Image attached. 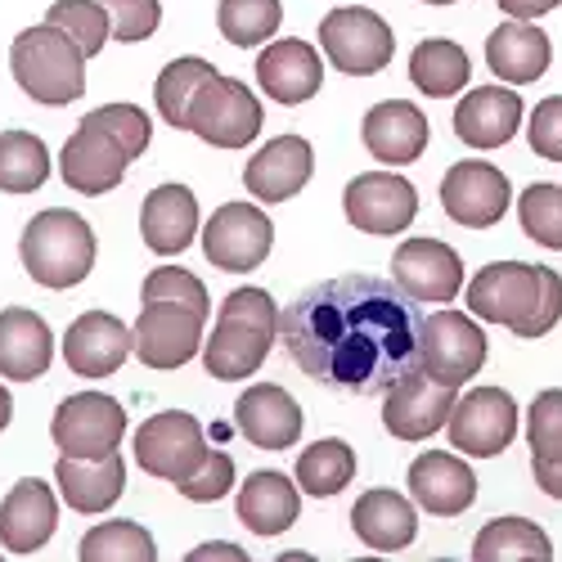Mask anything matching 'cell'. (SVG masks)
I'll use <instances>...</instances> for the list:
<instances>
[{"instance_id": "11", "label": "cell", "mask_w": 562, "mask_h": 562, "mask_svg": "<svg viewBox=\"0 0 562 562\" xmlns=\"http://www.w3.org/2000/svg\"><path fill=\"white\" fill-rule=\"evenodd\" d=\"M270 244H274V225L252 203H225L203 225V257L229 274L257 270L270 257Z\"/></svg>"}, {"instance_id": "31", "label": "cell", "mask_w": 562, "mask_h": 562, "mask_svg": "<svg viewBox=\"0 0 562 562\" xmlns=\"http://www.w3.org/2000/svg\"><path fill=\"white\" fill-rule=\"evenodd\" d=\"M549 59H553L549 36H544L536 23H527V19L499 23V27L491 32V41H486V64H491V72H495L499 81H508V86H531V81H540V77L549 72Z\"/></svg>"}, {"instance_id": "46", "label": "cell", "mask_w": 562, "mask_h": 562, "mask_svg": "<svg viewBox=\"0 0 562 562\" xmlns=\"http://www.w3.org/2000/svg\"><path fill=\"white\" fill-rule=\"evenodd\" d=\"M176 491H180L184 499H194V504H212V499L229 495V491H234V459H229L225 450H207V459L199 463V473L184 477Z\"/></svg>"}, {"instance_id": "42", "label": "cell", "mask_w": 562, "mask_h": 562, "mask_svg": "<svg viewBox=\"0 0 562 562\" xmlns=\"http://www.w3.org/2000/svg\"><path fill=\"white\" fill-rule=\"evenodd\" d=\"M139 302H180V306H190L199 315L212 311V297L203 289V279L190 274L184 266H158L149 279H145V289H139Z\"/></svg>"}, {"instance_id": "15", "label": "cell", "mask_w": 562, "mask_h": 562, "mask_svg": "<svg viewBox=\"0 0 562 562\" xmlns=\"http://www.w3.org/2000/svg\"><path fill=\"white\" fill-rule=\"evenodd\" d=\"M508 176L482 158H463L446 171L441 180V207L454 225H468V229H486L495 225L504 212H508Z\"/></svg>"}, {"instance_id": "47", "label": "cell", "mask_w": 562, "mask_h": 562, "mask_svg": "<svg viewBox=\"0 0 562 562\" xmlns=\"http://www.w3.org/2000/svg\"><path fill=\"white\" fill-rule=\"evenodd\" d=\"M527 139H531V149L549 162H562V95L553 100H540L531 122H527Z\"/></svg>"}, {"instance_id": "3", "label": "cell", "mask_w": 562, "mask_h": 562, "mask_svg": "<svg viewBox=\"0 0 562 562\" xmlns=\"http://www.w3.org/2000/svg\"><path fill=\"white\" fill-rule=\"evenodd\" d=\"M274 334H279V315H274L270 293H261V289L229 293L225 306H221L216 329L203 347L207 373L221 383L252 379V373L266 364L270 347H274Z\"/></svg>"}, {"instance_id": "20", "label": "cell", "mask_w": 562, "mask_h": 562, "mask_svg": "<svg viewBox=\"0 0 562 562\" xmlns=\"http://www.w3.org/2000/svg\"><path fill=\"white\" fill-rule=\"evenodd\" d=\"M409 495L424 513L437 518H459L477 499V477L459 454L450 450H424L409 463Z\"/></svg>"}, {"instance_id": "32", "label": "cell", "mask_w": 562, "mask_h": 562, "mask_svg": "<svg viewBox=\"0 0 562 562\" xmlns=\"http://www.w3.org/2000/svg\"><path fill=\"white\" fill-rule=\"evenodd\" d=\"M297 513H302V495L284 473L261 468L239 486V522L252 536H284L297 522Z\"/></svg>"}, {"instance_id": "51", "label": "cell", "mask_w": 562, "mask_h": 562, "mask_svg": "<svg viewBox=\"0 0 562 562\" xmlns=\"http://www.w3.org/2000/svg\"><path fill=\"white\" fill-rule=\"evenodd\" d=\"M10 418H14V401H10V392L0 387V432L10 428Z\"/></svg>"}, {"instance_id": "34", "label": "cell", "mask_w": 562, "mask_h": 562, "mask_svg": "<svg viewBox=\"0 0 562 562\" xmlns=\"http://www.w3.org/2000/svg\"><path fill=\"white\" fill-rule=\"evenodd\" d=\"M473 558L477 562H549L553 558V544L527 518H495L491 527L477 531Z\"/></svg>"}, {"instance_id": "33", "label": "cell", "mask_w": 562, "mask_h": 562, "mask_svg": "<svg viewBox=\"0 0 562 562\" xmlns=\"http://www.w3.org/2000/svg\"><path fill=\"white\" fill-rule=\"evenodd\" d=\"M468 72H473V64H468V55L446 36H432L424 45H414V55H409V81L432 100L459 95V90L468 86Z\"/></svg>"}, {"instance_id": "50", "label": "cell", "mask_w": 562, "mask_h": 562, "mask_svg": "<svg viewBox=\"0 0 562 562\" xmlns=\"http://www.w3.org/2000/svg\"><path fill=\"white\" fill-rule=\"evenodd\" d=\"M212 558H225V562H248L244 549H234V544H203L190 553V562H212Z\"/></svg>"}, {"instance_id": "19", "label": "cell", "mask_w": 562, "mask_h": 562, "mask_svg": "<svg viewBox=\"0 0 562 562\" xmlns=\"http://www.w3.org/2000/svg\"><path fill=\"white\" fill-rule=\"evenodd\" d=\"M131 347H135V334L109 311H86L64 334V360L81 379H109V373H117Z\"/></svg>"}, {"instance_id": "37", "label": "cell", "mask_w": 562, "mask_h": 562, "mask_svg": "<svg viewBox=\"0 0 562 562\" xmlns=\"http://www.w3.org/2000/svg\"><path fill=\"white\" fill-rule=\"evenodd\" d=\"M356 477V454L347 441L329 437V441H315L297 454V482L311 499H329L338 495L347 482Z\"/></svg>"}, {"instance_id": "4", "label": "cell", "mask_w": 562, "mask_h": 562, "mask_svg": "<svg viewBox=\"0 0 562 562\" xmlns=\"http://www.w3.org/2000/svg\"><path fill=\"white\" fill-rule=\"evenodd\" d=\"M10 68L36 104H72L86 90V50L55 23L23 27L10 45Z\"/></svg>"}, {"instance_id": "30", "label": "cell", "mask_w": 562, "mask_h": 562, "mask_svg": "<svg viewBox=\"0 0 562 562\" xmlns=\"http://www.w3.org/2000/svg\"><path fill=\"white\" fill-rule=\"evenodd\" d=\"M55 477H59V495L72 513H109L126 491V463H122L117 450L104 454V459L59 454Z\"/></svg>"}, {"instance_id": "18", "label": "cell", "mask_w": 562, "mask_h": 562, "mask_svg": "<svg viewBox=\"0 0 562 562\" xmlns=\"http://www.w3.org/2000/svg\"><path fill=\"white\" fill-rule=\"evenodd\" d=\"M392 279L414 302H454L463 289V257L441 239H409L392 257Z\"/></svg>"}, {"instance_id": "26", "label": "cell", "mask_w": 562, "mask_h": 562, "mask_svg": "<svg viewBox=\"0 0 562 562\" xmlns=\"http://www.w3.org/2000/svg\"><path fill=\"white\" fill-rule=\"evenodd\" d=\"M360 135H364V149L379 162L405 167V162H418V154L428 149V117L409 100H387L369 109Z\"/></svg>"}, {"instance_id": "6", "label": "cell", "mask_w": 562, "mask_h": 562, "mask_svg": "<svg viewBox=\"0 0 562 562\" xmlns=\"http://www.w3.org/2000/svg\"><path fill=\"white\" fill-rule=\"evenodd\" d=\"M482 364H486V334L473 324V315H459V311L424 315L418 369H428L446 387H463V383L477 379Z\"/></svg>"}, {"instance_id": "21", "label": "cell", "mask_w": 562, "mask_h": 562, "mask_svg": "<svg viewBox=\"0 0 562 562\" xmlns=\"http://www.w3.org/2000/svg\"><path fill=\"white\" fill-rule=\"evenodd\" d=\"M522 126V100L513 86H477L454 109V135L468 149H499Z\"/></svg>"}, {"instance_id": "36", "label": "cell", "mask_w": 562, "mask_h": 562, "mask_svg": "<svg viewBox=\"0 0 562 562\" xmlns=\"http://www.w3.org/2000/svg\"><path fill=\"white\" fill-rule=\"evenodd\" d=\"M50 180V149L32 131H5L0 135V190L5 194H32Z\"/></svg>"}, {"instance_id": "12", "label": "cell", "mask_w": 562, "mask_h": 562, "mask_svg": "<svg viewBox=\"0 0 562 562\" xmlns=\"http://www.w3.org/2000/svg\"><path fill=\"white\" fill-rule=\"evenodd\" d=\"M55 446L59 454H72V459H104L122 446L126 437V409L113 401V396H100V392H77L59 405L55 414Z\"/></svg>"}, {"instance_id": "22", "label": "cell", "mask_w": 562, "mask_h": 562, "mask_svg": "<svg viewBox=\"0 0 562 562\" xmlns=\"http://www.w3.org/2000/svg\"><path fill=\"white\" fill-rule=\"evenodd\" d=\"M55 527H59V499L45 482L27 477L0 499V544L10 553L27 558V553L45 549Z\"/></svg>"}, {"instance_id": "23", "label": "cell", "mask_w": 562, "mask_h": 562, "mask_svg": "<svg viewBox=\"0 0 562 562\" xmlns=\"http://www.w3.org/2000/svg\"><path fill=\"white\" fill-rule=\"evenodd\" d=\"M257 81H261V90H266L274 104L297 109V104H306L315 90H319L324 64L315 55V45L289 36V41L266 45V50L257 55Z\"/></svg>"}, {"instance_id": "17", "label": "cell", "mask_w": 562, "mask_h": 562, "mask_svg": "<svg viewBox=\"0 0 562 562\" xmlns=\"http://www.w3.org/2000/svg\"><path fill=\"white\" fill-rule=\"evenodd\" d=\"M342 207H347V221L364 234H401L418 216V190L401 176L364 171L347 184Z\"/></svg>"}, {"instance_id": "2", "label": "cell", "mask_w": 562, "mask_h": 562, "mask_svg": "<svg viewBox=\"0 0 562 562\" xmlns=\"http://www.w3.org/2000/svg\"><path fill=\"white\" fill-rule=\"evenodd\" d=\"M468 311L518 338H544L562 319V274L553 266L495 261L468 284Z\"/></svg>"}, {"instance_id": "16", "label": "cell", "mask_w": 562, "mask_h": 562, "mask_svg": "<svg viewBox=\"0 0 562 562\" xmlns=\"http://www.w3.org/2000/svg\"><path fill=\"white\" fill-rule=\"evenodd\" d=\"M131 162L135 158L117 145V139L109 131H100V126H90V122H81L68 135V145L59 149L64 184H68V190H77V194H86V199H100V194L117 190Z\"/></svg>"}, {"instance_id": "5", "label": "cell", "mask_w": 562, "mask_h": 562, "mask_svg": "<svg viewBox=\"0 0 562 562\" xmlns=\"http://www.w3.org/2000/svg\"><path fill=\"white\" fill-rule=\"evenodd\" d=\"M19 257L41 289H77L95 270V229L64 207L36 212L23 229Z\"/></svg>"}, {"instance_id": "10", "label": "cell", "mask_w": 562, "mask_h": 562, "mask_svg": "<svg viewBox=\"0 0 562 562\" xmlns=\"http://www.w3.org/2000/svg\"><path fill=\"white\" fill-rule=\"evenodd\" d=\"M319 45L347 77H373L392 64V27L373 10H334L319 23Z\"/></svg>"}, {"instance_id": "40", "label": "cell", "mask_w": 562, "mask_h": 562, "mask_svg": "<svg viewBox=\"0 0 562 562\" xmlns=\"http://www.w3.org/2000/svg\"><path fill=\"white\" fill-rule=\"evenodd\" d=\"M45 23L64 27V32L81 45V50H86V59H95V55L104 50L109 32H113L104 0H55V5L45 10Z\"/></svg>"}, {"instance_id": "49", "label": "cell", "mask_w": 562, "mask_h": 562, "mask_svg": "<svg viewBox=\"0 0 562 562\" xmlns=\"http://www.w3.org/2000/svg\"><path fill=\"white\" fill-rule=\"evenodd\" d=\"M531 477H536V486H540L549 499H562V459H558V463L531 459Z\"/></svg>"}, {"instance_id": "24", "label": "cell", "mask_w": 562, "mask_h": 562, "mask_svg": "<svg viewBox=\"0 0 562 562\" xmlns=\"http://www.w3.org/2000/svg\"><path fill=\"white\" fill-rule=\"evenodd\" d=\"M315 171V154L302 135H279L261 154H252L244 184L252 190V199L261 203H289L293 194L306 190V180Z\"/></svg>"}, {"instance_id": "27", "label": "cell", "mask_w": 562, "mask_h": 562, "mask_svg": "<svg viewBox=\"0 0 562 562\" xmlns=\"http://www.w3.org/2000/svg\"><path fill=\"white\" fill-rule=\"evenodd\" d=\"M139 234H145L149 252L158 257H180L199 239V199L184 184H162L139 207Z\"/></svg>"}, {"instance_id": "14", "label": "cell", "mask_w": 562, "mask_h": 562, "mask_svg": "<svg viewBox=\"0 0 562 562\" xmlns=\"http://www.w3.org/2000/svg\"><path fill=\"white\" fill-rule=\"evenodd\" d=\"M446 428L459 454L491 459V454H504L508 441L518 437V405H513L504 387H473L463 401H454Z\"/></svg>"}, {"instance_id": "39", "label": "cell", "mask_w": 562, "mask_h": 562, "mask_svg": "<svg viewBox=\"0 0 562 562\" xmlns=\"http://www.w3.org/2000/svg\"><path fill=\"white\" fill-rule=\"evenodd\" d=\"M279 23H284V5L279 0H221L216 10V27L229 45H266Z\"/></svg>"}, {"instance_id": "25", "label": "cell", "mask_w": 562, "mask_h": 562, "mask_svg": "<svg viewBox=\"0 0 562 562\" xmlns=\"http://www.w3.org/2000/svg\"><path fill=\"white\" fill-rule=\"evenodd\" d=\"M234 424L257 450H289L302 437V409L284 387L257 383L234 405Z\"/></svg>"}, {"instance_id": "52", "label": "cell", "mask_w": 562, "mask_h": 562, "mask_svg": "<svg viewBox=\"0 0 562 562\" xmlns=\"http://www.w3.org/2000/svg\"><path fill=\"white\" fill-rule=\"evenodd\" d=\"M428 5H454V0H428Z\"/></svg>"}, {"instance_id": "8", "label": "cell", "mask_w": 562, "mask_h": 562, "mask_svg": "<svg viewBox=\"0 0 562 562\" xmlns=\"http://www.w3.org/2000/svg\"><path fill=\"white\" fill-rule=\"evenodd\" d=\"M190 131L203 139V145L244 149L261 131V104H257V95L244 81L216 72L190 104Z\"/></svg>"}, {"instance_id": "7", "label": "cell", "mask_w": 562, "mask_h": 562, "mask_svg": "<svg viewBox=\"0 0 562 562\" xmlns=\"http://www.w3.org/2000/svg\"><path fill=\"white\" fill-rule=\"evenodd\" d=\"M207 459V441H203V424L184 409H167L139 424L135 432V463L145 468L149 477L162 482H184L199 473V463Z\"/></svg>"}, {"instance_id": "35", "label": "cell", "mask_w": 562, "mask_h": 562, "mask_svg": "<svg viewBox=\"0 0 562 562\" xmlns=\"http://www.w3.org/2000/svg\"><path fill=\"white\" fill-rule=\"evenodd\" d=\"M216 77V68L207 59H194V55H184V59H171L154 86V100H158V113L167 117V126L176 131H190V104L194 95Z\"/></svg>"}, {"instance_id": "43", "label": "cell", "mask_w": 562, "mask_h": 562, "mask_svg": "<svg viewBox=\"0 0 562 562\" xmlns=\"http://www.w3.org/2000/svg\"><path fill=\"white\" fill-rule=\"evenodd\" d=\"M527 441H531V459H544V463L562 459V387H549L536 396L527 414Z\"/></svg>"}, {"instance_id": "13", "label": "cell", "mask_w": 562, "mask_h": 562, "mask_svg": "<svg viewBox=\"0 0 562 562\" xmlns=\"http://www.w3.org/2000/svg\"><path fill=\"white\" fill-rule=\"evenodd\" d=\"M203 319L199 311L180 306V302H145L135 319V356L149 369H180L190 364L203 347Z\"/></svg>"}, {"instance_id": "41", "label": "cell", "mask_w": 562, "mask_h": 562, "mask_svg": "<svg viewBox=\"0 0 562 562\" xmlns=\"http://www.w3.org/2000/svg\"><path fill=\"white\" fill-rule=\"evenodd\" d=\"M518 221L540 248H562V184H531L518 199Z\"/></svg>"}, {"instance_id": "28", "label": "cell", "mask_w": 562, "mask_h": 562, "mask_svg": "<svg viewBox=\"0 0 562 562\" xmlns=\"http://www.w3.org/2000/svg\"><path fill=\"white\" fill-rule=\"evenodd\" d=\"M55 360L50 324L27 306L0 311V373L14 383H36Z\"/></svg>"}, {"instance_id": "29", "label": "cell", "mask_w": 562, "mask_h": 562, "mask_svg": "<svg viewBox=\"0 0 562 562\" xmlns=\"http://www.w3.org/2000/svg\"><path fill=\"white\" fill-rule=\"evenodd\" d=\"M351 531L360 536L364 549L373 553H401L414 544L418 536V513L405 495L379 486V491H364L351 508Z\"/></svg>"}, {"instance_id": "48", "label": "cell", "mask_w": 562, "mask_h": 562, "mask_svg": "<svg viewBox=\"0 0 562 562\" xmlns=\"http://www.w3.org/2000/svg\"><path fill=\"white\" fill-rule=\"evenodd\" d=\"M495 5L508 14V19H540V14H549V10H558L562 0H495Z\"/></svg>"}, {"instance_id": "9", "label": "cell", "mask_w": 562, "mask_h": 562, "mask_svg": "<svg viewBox=\"0 0 562 562\" xmlns=\"http://www.w3.org/2000/svg\"><path fill=\"white\" fill-rule=\"evenodd\" d=\"M454 392L437 383L428 369H405L401 379L383 392V424L396 441H428L432 432H441L454 414Z\"/></svg>"}, {"instance_id": "1", "label": "cell", "mask_w": 562, "mask_h": 562, "mask_svg": "<svg viewBox=\"0 0 562 562\" xmlns=\"http://www.w3.org/2000/svg\"><path fill=\"white\" fill-rule=\"evenodd\" d=\"M418 334V302L396 279L379 274L324 279L279 315V338L306 379L356 396L387 392L405 369H414Z\"/></svg>"}, {"instance_id": "45", "label": "cell", "mask_w": 562, "mask_h": 562, "mask_svg": "<svg viewBox=\"0 0 562 562\" xmlns=\"http://www.w3.org/2000/svg\"><path fill=\"white\" fill-rule=\"evenodd\" d=\"M109 10V23H113V36L135 45V41H149L162 23V5L158 0H104Z\"/></svg>"}, {"instance_id": "44", "label": "cell", "mask_w": 562, "mask_h": 562, "mask_svg": "<svg viewBox=\"0 0 562 562\" xmlns=\"http://www.w3.org/2000/svg\"><path fill=\"white\" fill-rule=\"evenodd\" d=\"M81 122H90V126H100V131H109L117 145L131 154V158H139L149 149V139H154V126H149V117L139 113L135 104H104V109H95V113H86Z\"/></svg>"}, {"instance_id": "38", "label": "cell", "mask_w": 562, "mask_h": 562, "mask_svg": "<svg viewBox=\"0 0 562 562\" xmlns=\"http://www.w3.org/2000/svg\"><path fill=\"white\" fill-rule=\"evenodd\" d=\"M77 558L81 562H154L158 544L139 522H100L95 531H86Z\"/></svg>"}]
</instances>
